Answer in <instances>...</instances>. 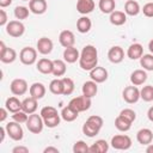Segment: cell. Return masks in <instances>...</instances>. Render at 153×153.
I'll return each mask as SVG.
<instances>
[{"mask_svg": "<svg viewBox=\"0 0 153 153\" xmlns=\"http://www.w3.org/2000/svg\"><path fill=\"white\" fill-rule=\"evenodd\" d=\"M79 66L81 69L87 72L98 66V50L94 45L87 44L82 48L79 57Z\"/></svg>", "mask_w": 153, "mask_h": 153, "instance_id": "cell-1", "label": "cell"}, {"mask_svg": "<svg viewBox=\"0 0 153 153\" xmlns=\"http://www.w3.org/2000/svg\"><path fill=\"white\" fill-rule=\"evenodd\" d=\"M39 115L43 118L44 126L48 128H55L61 122V114L57 112V109L50 105H47L41 109Z\"/></svg>", "mask_w": 153, "mask_h": 153, "instance_id": "cell-2", "label": "cell"}, {"mask_svg": "<svg viewBox=\"0 0 153 153\" xmlns=\"http://www.w3.org/2000/svg\"><path fill=\"white\" fill-rule=\"evenodd\" d=\"M26 128L30 133L32 134H39L42 133L43 130V127H44V122H43V118L41 115L33 112L31 115H29V118L26 121Z\"/></svg>", "mask_w": 153, "mask_h": 153, "instance_id": "cell-3", "label": "cell"}, {"mask_svg": "<svg viewBox=\"0 0 153 153\" xmlns=\"http://www.w3.org/2000/svg\"><path fill=\"white\" fill-rule=\"evenodd\" d=\"M92 98H88L86 96H79V97H74L69 100L68 105L71 108H73L75 111L78 112H84L86 110H88L91 108V104H92Z\"/></svg>", "mask_w": 153, "mask_h": 153, "instance_id": "cell-4", "label": "cell"}, {"mask_svg": "<svg viewBox=\"0 0 153 153\" xmlns=\"http://www.w3.org/2000/svg\"><path fill=\"white\" fill-rule=\"evenodd\" d=\"M110 145L112 148L118 151H127L131 147V139L126 134H118L111 137Z\"/></svg>", "mask_w": 153, "mask_h": 153, "instance_id": "cell-5", "label": "cell"}, {"mask_svg": "<svg viewBox=\"0 0 153 153\" xmlns=\"http://www.w3.org/2000/svg\"><path fill=\"white\" fill-rule=\"evenodd\" d=\"M37 49L32 47H24L19 53V60L25 66H31L37 61Z\"/></svg>", "mask_w": 153, "mask_h": 153, "instance_id": "cell-6", "label": "cell"}, {"mask_svg": "<svg viewBox=\"0 0 153 153\" xmlns=\"http://www.w3.org/2000/svg\"><path fill=\"white\" fill-rule=\"evenodd\" d=\"M5 27H6L7 35L14 38L22 37L25 32V25L22 23V20H10Z\"/></svg>", "mask_w": 153, "mask_h": 153, "instance_id": "cell-7", "label": "cell"}, {"mask_svg": "<svg viewBox=\"0 0 153 153\" xmlns=\"http://www.w3.org/2000/svg\"><path fill=\"white\" fill-rule=\"evenodd\" d=\"M122 98L128 104H135L139 102V99H141L140 98V90L135 85L126 86L122 91Z\"/></svg>", "mask_w": 153, "mask_h": 153, "instance_id": "cell-8", "label": "cell"}, {"mask_svg": "<svg viewBox=\"0 0 153 153\" xmlns=\"http://www.w3.org/2000/svg\"><path fill=\"white\" fill-rule=\"evenodd\" d=\"M5 128H6V131H7V135L10 136V139H12L13 141L23 140L24 131H23V128H22L20 123H18L16 121H12V122H8L5 126Z\"/></svg>", "mask_w": 153, "mask_h": 153, "instance_id": "cell-9", "label": "cell"}, {"mask_svg": "<svg viewBox=\"0 0 153 153\" xmlns=\"http://www.w3.org/2000/svg\"><path fill=\"white\" fill-rule=\"evenodd\" d=\"M17 59V51L13 48L6 47L5 42H0V61L2 63H12Z\"/></svg>", "mask_w": 153, "mask_h": 153, "instance_id": "cell-10", "label": "cell"}, {"mask_svg": "<svg viewBox=\"0 0 153 153\" xmlns=\"http://www.w3.org/2000/svg\"><path fill=\"white\" fill-rule=\"evenodd\" d=\"M10 90L12 92L13 96H23L29 90V85L26 82L25 79H22V78H16L11 81L10 84Z\"/></svg>", "mask_w": 153, "mask_h": 153, "instance_id": "cell-11", "label": "cell"}, {"mask_svg": "<svg viewBox=\"0 0 153 153\" xmlns=\"http://www.w3.org/2000/svg\"><path fill=\"white\" fill-rule=\"evenodd\" d=\"M53 48H54V43L48 37H41L36 43V49L42 55H49L53 51Z\"/></svg>", "mask_w": 153, "mask_h": 153, "instance_id": "cell-12", "label": "cell"}, {"mask_svg": "<svg viewBox=\"0 0 153 153\" xmlns=\"http://www.w3.org/2000/svg\"><path fill=\"white\" fill-rule=\"evenodd\" d=\"M108 59H109V61L111 63H115V65L121 63L123 61V59H124V50H123V48L120 47V45L111 47L109 49V51H108Z\"/></svg>", "mask_w": 153, "mask_h": 153, "instance_id": "cell-13", "label": "cell"}, {"mask_svg": "<svg viewBox=\"0 0 153 153\" xmlns=\"http://www.w3.org/2000/svg\"><path fill=\"white\" fill-rule=\"evenodd\" d=\"M108 76H109V73H108V71L104 67L96 66L93 69L90 71V78H91V80L96 81L97 84H102V82L106 81L108 80Z\"/></svg>", "mask_w": 153, "mask_h": 153, "instance_id": "cell-14", "label": "cell"}, {"mask_svg": "<svg viewBox=\"0 0 153 153\" xmlns=\"http://www.w3.org/2000/svg\"><path fill=\"white\" fill-rule=\"evenodd\" d=\"M59 42L63 48L73 47L75 43V36L71 30H62L59 35Z\"/></svg>", "mask_w": 153, "mask_h": 153, "instance_id": "cell-15", "label": "cell"}, {"mask_svg": "<svg viewBox=\"0 0 153 153\" xmlns=\"http://www.w3.org/2000/svg\"><path fill=\"white\" fill-rule=\"evenodd\" d=\"M36 68L39 73L42 74H53V68H54V62L50 59L42 57L37 61Z\"/></svg>", "mask_w": 153, "mask_h": 153, "instance_id": "cell-16", "label": "cell"}, {"mask_svg": "<svg viewBox=\"0 0 153 153\" xmlns=\"http://www.w3.org/2000/svg\"><path fill=\"white\" fill-rule=\"evenodd\" d=\"M29 8L30 12L33 14H43L47 12L48 4L45 0H30L29 1Z\"/></svg>", "mask_w": 153, "mask_h": 153, "instance_id": "cell-17", "label": "cell"}, {"mask_svg": "<svg viewBox=\"0 0 153 153\" xmlns=\"http://www.w3.org/2000/svg\"><path fill=\"white\" fill-rule=\"evenodd\" d=\"M136 140L140 145L147 146L153 141V131L148 128H142L136 133Z\"/></svg>", "mask_w": 153, "mask_h": 153, "instance_id": "cell-18", "label": "cell"}, {"mask_svg": "<svg viewBox=\"0 0 153 153\" xmlns=\"http://www.w3.org/2000/svg\"><path fill=\"white\" fill-rule=\"evenodd\" d=\"M94 7L96 4L93 0H76V11L82 16H87L88 13H91Z\"/></svg>", "mask_w": 153, "mask_h": 153, "instance_id": "cell-19", "label": "cell"}, {"mask_svg": "<svg viewBox=\"0 0 153 153\" xmlns=\"http://www.w3.org/2000/svg\"><path fill=\"white\" fill-rule=\"evenodd\" d=\"M130 82L131 85H135V86H141L146 82L147 80V73L146 71L142 68V69H135L131 72L130 74Z\"/></svg>", "mask_w": 153, "mask_h": 153, "instance_id": "cell-20", "label": "cell"}, {"mask_svg": "<svg viewBox=\"0 0 153 153\" xmlns=\"http://www.w3.org/2000/svg\"><path fill=\"white\" fill-rule=\"evenodd\" d=\"M62 56H63V60H65L67 63H74V62H76V61H79L80 53H79V50L73 45V47L65 48Z\"/></svg>", "mask_w": 153, "mask_h": 153, "instance_id": "cell-21", "label": "cell"}, {"mask_svg": "<svg viewBox=\"0 0 153 153\" xmlns=\"http://www.w3.org/2000/svg\"><path fill=\"white\" fill-rule=\"evenodd\" d=\"M142 55H143V47L140 43H133L127 49V56L130 60H140Z\"/></svg>", "mask_w": 153, "mask_h": 153, "instance_id": "cell-22", "label": "cell"}, {"mask_svg": "<svg viewBox=\"0 0 153 153\" xmlns=\"http://www.w3.org/2000/svg\"><path fill=\"white\" fill-rule=\"evenodd\" d=\"M81 92L84 96L88 97V98H93L96 97L97 92H98V85L96 81L93 80H88V81H85L82 84V87H81Z\"/></svg>", "mask_w": 153, "mask_h": 153, "instance_id": "cell-23", "label": "cell"}, {"mask_svg": "<svg viewBox=\"0 0 153 153\" xmlns=\"http://www.w3.org/2000/svg\"><path fill=\"white\" fill-rule=\"evenodd\" d=\"M47 88L42 82H33L30 87H29V93L31 97L36 98V99H42L45 96Z\"/></svg>", "mask_w": 153, "mask_h": 153, "instance_id": "cell-24", "label": "cell"}, {"mask_svg": "<svg viewBox=\"0 0 153 153\" xmlns=\"http://www.w3.org/2000/svg\"><path fill=\"white\" fill-rule=\"evenodd\" d=\"M37 102H38V99H36V98H33L31 96L27 97V98H25L24 100H22V110L25 111L29 115L36 112L37 106H38L37 105Z\"/></svg>", "mask_w": 153, "mask_h": 153, "instance_id": "cell-25", "label": "cell"}, {"mask_svg": "<svg viewBox=\"0 0 153 153\" xmlns=\"http://www.w3.org/2000/svg\"><path fill=\"white\" fill-rule=\"evenodd\" d=\"M141 11V7H140V4L135 0H127L126 4H124V13L127 16H130V17H135L140 13Z\"/></svg>", "mask_w": 153, "mask_h": 153, "instance_id": "cell-26", "label": "cell"}, {"mask_svg": "<svg viewBox=\"0 0 153 153\" xmlns=\"http://www.w3.org/2000/svg\"><path fill=\"white\" fill-rule=\"evenodd\" d=\"M109 20L115 26H121L127 22V14L122 11H114L109 16Z\"/></svg>", "mask_w": 153, "mask_h": 153, "instance_id": "cell-27", "label": "cell"}, {"mask_svg": "<svg viewBox=\"0 0 153 153\" xmlns=\"http://www.w3.org/2000/svg\"><path fill=\"white\" fill-rule=\"evenodd\" d=\"M92 27V22L87 16H81L76 20V30L80 33H87Z\"/></svg>", "mask_w": 153, "mask_h": 153, "instance_id": "cell-28", "label": "cell"}, {"mask_svg": "<svg viewBox=\"0 0 153 153\" xmlns=\"http://www.w3.org/2000/svg\"><path fill=\"white\" fill-rule=\"evenodd\" d=\"M54 62V68H53V75L59 78V76H63L66 74V71H67V62L65 60H60V59H56V60H53Z\"/></svg>", "mask_w": 153, "mask_h": 153, "instance_id": "cell-29", "label": "cell"}, {"mask_svg": "<svg viewBox=\"0 0 153 153\" xmlns=\"http://www.w3.org/2000/svg\"><path fill=\"white\" fill-rule=\"evenodd\" d=\"M5 108H6L10 112L14 114V112L22 110V102H20L16 96L10 97V98H7L6 102H5Z\"/></svg>", "mask_w": 153, "mask_h": 153, "instance_id": "cell-30", "label": "cell"}, {"mask_svg": "<svg viewBox=\"0 0 153 153\" xmlns=\"http://www.w3.org/2000/svg\"><path fill=\"white\" fill-rule=\"evenodd\" d=\"M78 116H79V112L75 111L69 105L62 108V110H61V118L63 121H66V122H73V121H75L78 118Z\"/></svg>", "mask_w": 153, "mask_h": 153, "instance_id": "cell-31", "label": "cell"}, {"mask_svg": "<svg viewBox=\"0 0 153 153\" xmlns=\"http://www.w3.org/2000/svg\"><path fill=\"white\" fill-rule=\"evenodd\" d=\"M108 151H109V143L103 139L97 140L90 146V153H106Z\"/></svg>", "mask_w": 153, "mask_h": 153, "instance_id": "cell-32", "label": "cell"}, {"mask_svg": "<svg viewBox=\"0 0 153 153\" xmlns=\"http://www.w3.org/2000/svg\"><path fill=\"white\" fill-rule=\"evenodd\" d=\"M49 91L55 96L63 94V81H62V78L53 79L50 81V84H49Z\"/></svg>", "mask_w": 153, "mask_h": 153, "instance_id": "cell-33", "label": "cell"}, {"mask_svg": "<svg viewBox=\"0 0 153 153\" xmlns=\"http://www.w3.org/2000/svg\"><path fill=\"white\" fill-rule=\"evenodd\" d=\"M98 7H99V10H100L102 13L110 14L111 12L115 11L116 1H115V0H99Z\"/></svg>", "mask_w": 153, "mask_h": 153, "instance_id": "cell-34", "label": "cell"}, {"mask_svg": "<svg viewBox=\"0 0 153 153\" xmlns=\"http://www.w3.org/2000/svg\"><path fill=\"white\" fill-rule=\"evenodd\" d=\"M131 122L130 121H128L127 118H124V117H122L121 115H118L116 118H115V127H116V129L117 130H120V131H128L130 128H131Z\"/></svg>", "mask_w": 153, "mask_h": 153, "instance_id": "cell-35", "label": "cell"}, {"mask_svg": "<svg viewBox=\"0 0 153 153\" xmlns=\"http://www.w3.org/2000/svg\"><path fill=\"white\" fill-rule=\"evenodd\" d=\"M140 65L145 71L153 72V54H143L140 57Z\"/></svg>", "mask_w": 153, "mask_h": 153, "instance_id": "cell-36", "label": "cell"}, {"mask_svg": "<svg viewBox=\"0 0 153 153\" xmlns=\"http://www.w3.org/2000/svg\"><path fill=\"white\" fill-rule=\"evenodd\" d=\"M99 131H100L99 128H97L96 126L91 124V123L87 122V121L82 124V133H84L87 137H94L96 135H98Z\"/></svg>", "mask_w": 153, "mask_h": 153, "instance_id": "cell-37", "label": "cell"}, {"mask_svg": "<svg viewBox=\"0 0 153 153\" xmlns=\"http://www.w3.org/2000/svg\"><path fill=\"white\" fill-rule=\"evenodd\" d=\"M140 98L145 102L153 100V85H146L140 90Z\"/></svg>", "mask_w": 153, "mask_h": 153, "instance_id": "cell-38", "label": "cell"}, {"mask_svg": "<svg viewBox=\"0 0 153 153\" xmlns=\"http://www.w3.org/2000/svg\"><path fill=\"white\" fill-rule=\"evenodd\" d=\"M62 81H63V96H71L75 88L73 79H71L68 76H63Z\"/></svg>", "mask_w": 153, "mask_h": 153, "instance_id": "cell-39", "label": "cell"}, {"mask_svg": "<svg viewBox=\"0 0 153 153\" xmlns=\"http://www.w3.org/2000/svg\"><path fill=\"white\" fill-rule=\"evenodd\" d=\"M14 17L18 19V20H24L29 17V13H30V8L29 7H25V6H17L14 8Z\"/></svg>", "mask_w": 153, "mask_h": 153, "instance_id": "cell-40", "label": "cell"}, {"mask_svg": "<svg viewBox=\"0 0 153 153\" xmlns=\"http://www.w3.org/2000/svg\"><path fill=\"white\" fill-rule=\"evenodd\" d=\"M73 152L74 153H88L90 152V146L85 141L79 140L73 145Z\"/></svg>", "mask_w": 153, "mask_h": 153, "instance_id": "cell-41", "label": "cell"}, {"mask_svg": "<svg viewBox=\"0 0 153 153\" xmlns=\"http://www.w3.org/2000/svg\"><path fill=\"white\" fill-rule=\"evenodd\" d=\"M27 118H29V114H26L25 111H23V110H20V111H17V112H14L13 115H12V121H16V122H18V123H26V121H27Z\"/></svg>", "mask_w": 153, "mask_h": 153, "instance_id": "cell-42", "label": "cell"}, {"mask_svg": "<svg viewBox=\"0 0 153 153\" xmlns=\"http://www.w3.org/2000/svg\"><path fill=\"white\" fill-rule=\"evenodd\" d=\"M120 115L122 116V117H124V118H127L128 121H130L131 123L136 120V112L133 110V109H129V108H127V109H123V110H121V112H120Z\"/></svg>", "mask_w": 153, "mask_h": 153, "instance_id": "cell-43", "label": "cell"}, {"mask_svg": "<svg viewBox=\"0 0 153 153\" xmlns=\"http://www.w3.org/2000/svg\"><path fill=\"white\" fill-rule=\"evenodd\" d=\"M86 121H87V122H90L91 124L96 126V127H97V128H99V129H102V127H103V124H104L103 118H102L100 116H98V115H92V116H90Z\"/></svg>", "mask_w": 153, "mask_h": 153, "instance_id": "cell-44", "label": "cell"}, {"mask_svg": "<svg viewBox=\"0 0 153 153\" xmlns=\"http://www.w3.org/2000/svg\"><path fill=\"white\" fill-rule=\"evenodd\" d=\"M143 16H146L147 18H153V2H147L143 5V7L141 8Z\"/></svg>", "mask_w": 153, "mask_h": 153, "instance_id": "cell-45", "label": "cell"}, {"mask_svg": "<svg viewBox=\"0 0 153 153\" xmlns=\"http://www.w3.org/2000/svg\"><path fill=\"white\" fill-rule=\"evenodd\" d=\"M8 23L7 13L5 10H0V26H6Z\"/></svg>", "mask_w": 153, "mask_h": 153, "instance_id": "cell-46", "label": "cell"}, {"mask_svg": "<svg viewBox=\"0 0 153 153\" xmlns=\"http://www.w3.org/2000/svg\"><path fill=\"white\" fill-rule=\"evenodd\" d=\"M12 153H29V148L25 146H16L12 148Z\"/></svg>", "mask_w": 153, "mask_h": 153, "instance_id": "cell-47", "label": "cell"}, {"mask_svg": "<svg viewBox=\"0 0 153 153\" xmlns=\"http://www.w3.org/2000/svg\"><path fill=\"white\" fill-rule=\"evenodd\" d=\"M8 112H10V111H8V110H7L5 106L0 109V122H1V123H2V122H5V120L7 118Z\"/></svg>", "mask_w": 153, "mask_h": 153, "instance_id": "cell-48", "label": "cell"}, {"mask_svg": "<svg viewBox=\"0 0 153 153\" xmlns=\"http://www.w3.org/2000/svg\"><path fill=\"white\" fill-rule=\"evenodd\" d=\"M43 152H44V153H59L60 151H59V148H56V147L48 146V147H45V148L43 149Z\"/></svg>", "mask_w": 153, "mask_h": 153, "instance_id": "cell-49", "label": "cell"}, {"mask_svg": "<svg viewBox=\"0 0 153 153\" xmlns=\"http://www.w3.org/2000/svg\"><path fill=\"white\" fill-rule=\"evenodd\" d=\"M0 142H4V140H5V136H6V134H7V131H6V128L5 127H0Z\"/></svg>", "mask_w": 153, "mask_h": 153, "instance_id": "cell-50", "label": "cell"}, {"mask_svg": "<svg viewBox=\"0 0 153 153\" xmlns=\"http://www.w3.org/2000/svg\"><path fill=\"white\" fill-rule=\"evenodd\" d=\"M12 4V0H0V7L1 8H5L7 6H10Z\"/></svg>", "mask_w": 153, "mask_h": 153, "instance_id": "cell-51", "label": "cell"}, {"mask_svg": "<svg viewBox=\"0 0 153 153\" xmlns=\"http://www.w3.org/2000/svg\"><path fill=\"white\" fill-rule=\"evenodd\" d=\"M147 117H148V120H149L151 122H153V106H151V108L148 109V111H147Z\"/></svg>", "mask_w": 153, "mask_h": 153, "instance_id": "cell-52", "label": "cell"}, {"mask_svg": "<svg viewBox=\"0 0 153 153\" xmlns=\"http://www.w3.org/2000/svg\"><path fill=\"white\" fill-rule=\"evenodd\" d=\"M146 152H147V153H153V143H149V145H147Z\"/></svg>", "mask_w": 153, "mask_h": 153, "instance_id": "cell-53", "label": "cell"}, {"mask_svg": "<svg viewBox=\"0 0 153 153\" xmlns=\"http://www.w3.org/2000/svg\"><path fill=\"white\" fill-rule=\"evenodd\" d=\"M148 49H149L151 54H153V39L149 41V43H148Z\"/></svg>", "mask_w": 153, "mask_h": 153, "instance_id": "cell-54", "label": "cell"}, {"mask_svg": "<svg viewBox=\"0 0 153 153\" xmlns=\"http://www.w3.org/2000/svg\"><path fill=\"white\" fill-rule=\"evenodd\" d=\"M23 1H30V0H23Z\"/></svg>", "mask_w": 153, "mask_h": 153, "instance_id": "cell-55", "label": "cell"}]
</instances>
